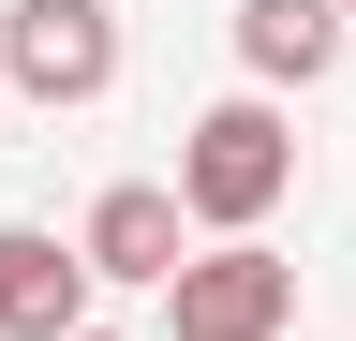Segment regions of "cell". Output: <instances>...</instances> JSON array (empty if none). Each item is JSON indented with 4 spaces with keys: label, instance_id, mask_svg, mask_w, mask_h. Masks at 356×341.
I'll return each mask as SVG.
<instances>
[{
    "label": "cell",
    "instance_id": "obj_6",
    "mask_svg": "<svg viewBox=\"0 0 356 341\" xmlns=\"http://www.w3.org/2000/svg\"><path fill=\"white\" fill-rule=\"evenodd\" d=\"M341 0H238V74L252 90H327L341 74Z\"/></svg>",
    "mask_w": 356,
    "mask_h": 341
},
{
    "label": "cell",
    "instance_id": "obj_5",
    "mask_svg": "<svg viewBox=\"0 0 356 341\" xmlns=\"http://www.w3.org/2000/svg\"><path fill=\"white\" fill-rule=\"evenodd\" d=\"M0 341H89V252L44 223H0Z\"/></svg>",
    "mask_w": 356,
    "mask_h": 341
},
{
    "label": "cell",
    "instance_id": "obj_1",
    "mask_svg": "<svg viewBox=\"0 0 356 341\" xmlns=\"http://www.w3.org/2000/svg\"><path fill=\"white\" fill-rule=\"evenodd\" d=\"M282 193H297V134H282L267 90L208 104L193 134H178V223H193V238H267Z\"/></svg>",
    "mask_w": 356,
    "mask_h": 341
},
{
    "label": "cell",
    "instance_id": "obj_9",
    "mask_svg": "<svg viewBox=\"0 0 356 341\" xmlns=\"http://www.w3.org/2000/svg\"><path fill=\"white\" fill-rule=\"evenodd\" d=\"M0 104H15V90H0Z\"/></svg>",
    "mask_w": 356,
    "mask_h": 341
},
{
    "label": "cell",
    "instance_id": "obj_3",
    "mask_svg": "<svg viewBox=\"0 0 356 341\" xmlns=\"http://www.w3.org/2000/svg\"><path fill=\"white\" fill-rule=\"evenodd\" d=\"M282 326H297V252L208 238L193 267L163 282V341H282Z\"/></svg>",
    "mask_w": 356,
    "mask_h": 341
},
{
    "label": "cell",
    "instance_id": "obj_2",
    "mask_svg": "<svg viewBox=\"0 0 356 341\" xmlns=\"http://www.w3.org/2000/svg\"><path fill=\"white\" fill-rule=\"evenodd\" d=\"M0 90L15 104H104L119 90V15L104 0H0Z\"/></svg>",
    "mask_w": 356,
    "mask_h": 341
},
{
    "label": "cell",
    "instance_id": "obj_8",
    "mask_svg": "<svg viewBox=\"0 0 356 341\" xmlns=\"http://www.w3.org/2000/svg\"><path fill=\"white\" fill-rule=\"evenodd\" d=\"M89 341H119V326H89Z\"/></svg>",
    "mask_w": 356,
    "mask_h": 341
},
{
    "label": "cell",
    "instance_id": "obj_4",
    "mask_svg": "<svg viewBox=\"0 0 356 341\" xmlns=\"http://www.w3.org/2000/svg\"><path fill=\"white\" fill-rule=\"evenodd\" d=\"M74 252H89V282H178L193 267V223H178V178H104L89 193V223H74Z\"/></svg>",
    "mask_w": 356,
    "mask_h": 341
},
{
    "label": "cell",
    "instance_id": "obj_7",
    "mask_svg": "<svg viewBox=\"0 0 356 341\" xmlns=\"http://www.w3.org/2000/svg\"><path fill=\"white\" fill-rule=\"evenodd\" d=\"M341 30H356V0H341Z\"/></svg>",
    "mask_w": 356,
    "mask_h": 341
}]
</instances>
